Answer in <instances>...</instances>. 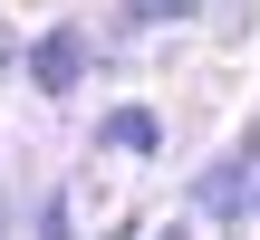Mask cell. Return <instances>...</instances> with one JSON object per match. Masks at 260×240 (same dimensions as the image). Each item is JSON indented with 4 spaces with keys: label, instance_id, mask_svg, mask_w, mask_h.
I'll use <instances>...</instances> for the list:
<instances>
[{
    "label": "cell",
    "instance_id": "cell-1",
    "mask_svg": "<svg viewBox=\"0 0 260 240\" xmlns=\"http://www.w3.org/2000/svg\"><path fill=\"white\" fill-rule=\"evenodd\" d=\"M29 77H39L48 96H68V87L87 77V29H39V48H29Z\"/></svg>",
    "mask_w": 260,
    "mask_h": 240
},
{
    "label": "cell",
    "instance_id": "cell-2",
    "mask_svg": "<svg viewBox=\"0 0 260 240\" xmlns=\"http://www.w3.org/2000/svg\"><path fill=\"white\" fill-rule=\"evenodd\" d=\"M241 183H251V164H212V173H203V212H241V202H251Z\"/></svg>",
    "mask_w": 260,
    "mask_h": 240
},
{
    "label": "cell",
    "instance_id": "cell-3",
    "mask_svg": "<svg viewBox=\"0 0 260 240\" xmlns=\"http://www.w3.org/2000/svg\"><path fill=\"white\" fill-rule=\"evenodd\" d=\"M106 144H125V154H154V115H145V106H116V115H106Z\"/></svg>",
    "mask_w": 260,
    "mask_h": 240
},
{
    "label": "cell",
    "instance_id": "cell-4",
    "mask_svg": "<svg viewBox=\"0 0 260 240\" xmlns=\"http://www.w3.org/2000/svg\"><path fill=\"white\" fill-rule=\"evenodd\" d=\"M251 212H260V183H251Z\"/></svg>",
    "mask_w": 260,
    "mask_h": 240
}]
</instances>
